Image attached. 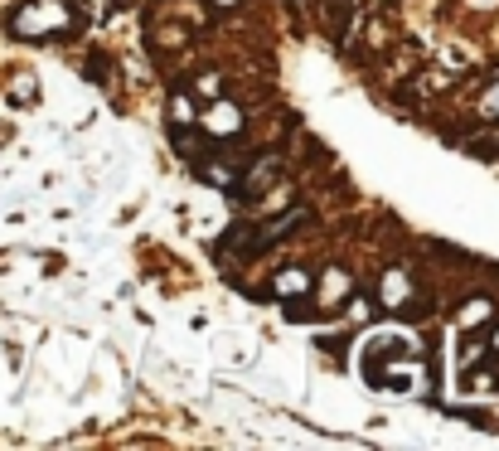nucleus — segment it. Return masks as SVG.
I'll list each match as a JSON object with an SVG mask.
<instances>
[{"instance_id": "1", "label": "nucleus", "mask_w": 499, "mask_h": 451, "mask_svg": "<svg viewBox=\"0 0 499 451\" xmlns=\"http://www.w3.org/2000/svg\"><path fill=\"white\" fill-rule=\"evenodd\" d=\"M10 30L20 39H64L78 30V15L68 0H24L15 20H10Z\"/></svg>"}, {"instance_id": "2", "label": "nucleus", "mask_w": 499, "mask_h": 451, "mask_svg": "<svg viewBox=\"0 0 499 451\" xmlns=\"http://www.w3.org/2000/svg\"><path fill=\"white\" fill-rule=\"evenodd\" d=\"M301 223H310V209H306V204H296V209H281L277 219H267L262 229H252L248 238H242V248H248V252H267V248H277L281 238H291L296 229H301Z\"/></svg>"}, {"instance_id": "3", "label": "nucleus", "mask_w": 499, "mask_h": 451, "mask_svg": "<svg viewBox=\"0 0 499 451\" xmlns=\"http://www.w3.org/2000/svg\"><path fill=\"white\" fill-rule=\"evenodd\" d=\"M242 107L238 103H228V97L219 93V97H209V107H199V122L194 126H204V136H213V141H233L238 132H242Z\"/></svg>"}, {"instance_id": "4", "label": "nucleus", "mask_w": 499, "mask_h": 451, "mask_svg": "<svg viewBox=\"0 0 499 451\" xmlns=\"http://www.w3.org/2000/svg\"><path fill=\"white\" fill-rule=\"evenodd\" d=\"M310 287H316V301L330 311V306H345L349 296H354V272H349V267H335V262H330L316 281H310Z\"/></svg>"}, {"instance_id": "5", "label": "nucleus", "mask_w": 499, "mask_h": 451, "mask_svg": "<svg viewBox=\"0 0 499 451\" xmlns=\"http://www.w3.org/2000/svg\"><path fill=\"white\" fill-rule=\"evenodd\" d=\"M455 393H461V398H499V359L480 364V369H465L461 384H455Z\"/></svg>"}, {"instance_id": "6", "label": "nucleus", "mask_w": 499, "mask_h": 451, "mask_svg": "<svg viewBox=\"0 0 499 451\" xmlns=\"http://www.w3.org/2000/svg\"><path fill=\"white\" fill-rule=\"evenodd\" d=\"M412 301V277L403 272V267H388L378 281V306L383 311H403V306Z\"/></svg>"}, {"instance_id": "7", "label": "nucleus", "mask_w": 499, "mask_h": 451, "mask_svg": "<svg viewBox=\"0 0 499 451\" xmlns=\"http://www.w3.org/2000/svg\"><path fill=\"white\" fill-rule=\"evenodd\" d=\"M310 281H316L310 267H281V272H277V296H306Z\"/></svg>"}, {"instance_id": "8", "label": "nucleus", "mask_w": 499, "mask_h": 451, "mask_svg": "<svg viewBox=\"0 0 499 451\" xmlns=\"http://www.w3.org/2000/svg\"><path fill=\"white\" fill-rule=\"evenodd\" d=\"M490 316H494V301H490V296H470V301L461 306V316H455V326H461V330H475V326H484Z\"/></svg>"}, {"instance_id": "9", "label": "nucleus", "mask_w": 499, "mask_h": 451, "mask_svg": "<svg viewBox=\"0 0 499 451\" xmlns=\"http://www.w3.org/2000/svg\"><path fill=\"white\" fill-rule=\"evenodd\" d=\"M277 171H281V161H277V156H267L262 165H252L248 175H238V185L248 190V194H258V190H267V185L277 180Z\"/></svg>"}, {"instance_id": "10", "label": "nucleus", "mask_w": 499, "mask_h": 451, "mask_svg": "<svg viewBox=\"0 0 499 451\" xmlns=\"http://www.w3.org/2000/svg\"><path fill=\"white\" fill-rule=\"evenodd\" d=\"M194 122H199V107H194V97H190V93H175V97H170V126H180V132H190Z\"/></svg>"}, {"instance_id": "11", "label": "nucleus", "mask_w": 499, "mask_h": 451, "mask_svg": "<svg viewBox=\"0 0 499 451\" xmlns=\"http://www.w3.org/2000/svg\"><path fill=\"white\" fill-rule=\"evenodd\" d=\"M199 171H204V180H209V185H219V190L238 185V171H233V165H223V161H199Z\"/></svg>"}, {"instance_id": "12", "label": "nucleus", "mask_w": 499, "mask_h": 451, "mask_svg": "<svg viewBox=\"0 0 499 451\" xmlns=\"http://www.w3.org/2000/svg\"><path fill=\"white\" fill-rule=\"evenodd\" d=\"M480 117L484 122H499V78L484 88V97H480Z\"/></svg>"}, {"instance_id": "13", "label": "nucleus", "mask_w": 499, "mask_h": 451, "mask_svg": "<svg viewBox=\"0 0 499 451\" xmlns=\"http://www.w3.org/2000/svg\"><path fill=\"white\" fill-rule=\"evenodd\" d=\"M199 93H204V97H219V93H223V78H219V74H199Z\"/></svg>"}, {"instance_id": "14", "label": "nucleus", "mask_w": 499, "mask_h": 451, "mask_svg": "<svg viewBox=\"0 0 499 451\" xmlns=\"http://www.w3.org/2000/svg\"><path fill=\"white\" fill-rule=\"evenodd\" d=\"M484 349H490V355H494V359H499V330H494V335H490V340H484Z\"/></svg>"}, {"instance_id": "15", "label": "nucleus", "mask_w": 499, "mask_h": 451, "mask_svg": "<svg viewBox=\"0 0 499 451\" xmlns=\"http://www.w3.org/2000/svg\"><path fill=\"white\" fill-rule=\"evenodd\" d=\"M213 5H223V10H233V5H238V0H213Z\"/></svg>"}]
</instances>
